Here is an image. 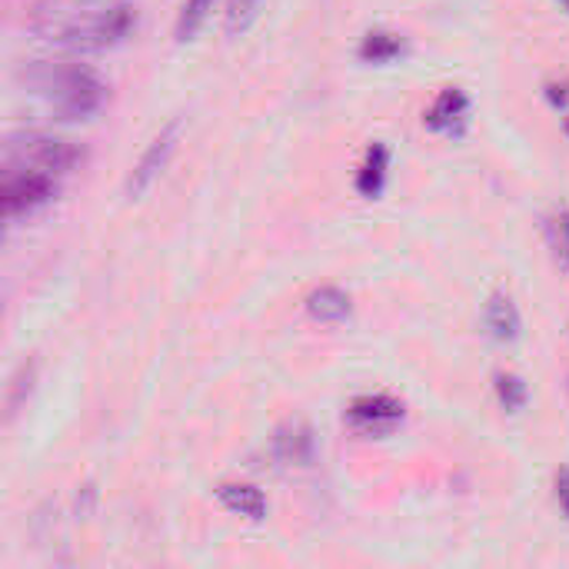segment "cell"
<instances>
[{"instance_id":"16","label":"cell","mask_w":569,"mask_h":569,"mask_svg":"<svg viewBox=\"0 0 569 569\" xmlns=\"http://www.w3.org/2000/svg\"><path fill=\"white\" fill-rule=\"evenodd\" d=\"M493 390H497V400L507 413H520L530 403V387L520 373H497Z\"/></svg>"},{"instance_id":"10","label":"cell","mask_w":569,"mask_h":569,"mask_svg":"<svg viewBox=\"0 0 569 569\" xmlns=\"http://www.w3.org/2000/svg\"><path fill=\"white\" fill-rule=\"evenodd\" d=\"M217 500L230 513H237V517H243L250 523H263V517H267V497L257 487H250V483H220L217 487Z\"/></svg>"},{"instance_id":"13","label":"cell","mask_w":569,"mask_h":569,"mask_svg":"<svg viewBox=\"0 0 569 569\" xmlns=\"http://www.w3.org/2000/svg\"><path fill=\"white\" fill-rule=\"evenodd\" d=\"M357 53H360L363 63L383 67V63H393V60H400L407 53V40L400 33H393V30H370L360 40V50Z\"/></svg>"},{"instance_id":"19","label":"cell","mask_w":569,"mask_h":569,"mask_svg":"<svg viewBox=\"0 0 569 569\" xmlns=\"http://www.w3.org/2000/svg\"><path fill=\"white\" fill-rule=\"evenodd\" d=\"M547 100L560 110V113H569V83L560 80V83H547Z\"/></svg>"},{"instance_id":"12","label":"cell","mask_w":569,"mask_h":569,"mask_svg":"<svg viewBox=\"0 0 569 569\" xmlns=\"http://www.w3.org/2000/svg\"><path fill=\"white\" fill-rule=\"evenodd\" d=\"M350 297L340 290V287H320V290H313L310 297H307V313H310V320H317V323H327V327H333V323H343L347 317H350Z\"/></svg>"},{"instance_id":"3","label":"cell","mask_w":569,"mask_h":569,"mask_svg":"<svg viewBox=\"0 0 569 569\" xmlns=\"http://www.w3.org/2000/svg\"><path fill=\"white\" fill-rule=\"evenodd\" d=\"M83 160V150L67 137L47 130H13L3 140V173L7 170H37V173H67Z\"/></svg>"},{"instance_id":"1","label":"cell","mask_w":569,"mask_h":569,"mask_svg":"<svg viewBox=\"0 0 569 569\" xmlns=\"http://www.w3.org/2000/svg\"><path fill=\"white\" fill-rule=\"evenodd\" d=\"M27 23L50 47L97 53L130 37L137 10L130 0H33Z\"/></svg>"},{"instance_id":"20","label":"cell","mask_w":569,"mask_h":569,"mask_svg":"<svg viewBox=\"0 0 569 569\" xmlns=\"http://www.w3.org/2000/svg\"><path fill=\"white\" fill-rule=\"evenodd\" d=\"M553 490H557V503H560V510L569 517V467H563V470L557 473Z\"/></svg>"},{"instance_id":"11","label":"cell","mask_w":569,"mask_h":569,"mask_svg":"<svg viewBox=\"0 0 569 569\" xmlns=\"http://www.w3.org/2000/svg\"><path fill=\"white\" fill-rule=\"evenodd\" d=\"M387 173H390V147L387 143H370L360 170H357V193L367 200H377L387 187Z\"/></svg>"},{"instance_id":"22","label":"cell","mask_w":569,"mask_h":569,"mask_svg":"<svg viewBox=\"0 0 569 569\" xmlns=\"http://www.w3.org/2000/svg\"><path fill=\"white\" fill-rule=\"evenodd\" d=\"M560 3H563V7H567V10H569V0H560Z\"/></svg>"},{"instance_id":"2","label":"cell","mask_w":569,"mask_h":569,"mask_svg":"<svg viewBox=\"0 0 569 569\" xmlns=\"http://www.w3.org/2000/svg\"><path fill=\"white\" fill-rule=\"evenodd\" d=\"M17 80L33 97H40L60 120H90L107 103V83L83 63L30 60L17 70Z\"/></svg>"},{"instance_id":"4","label":"cell","mask_w":569,"mask_h":569,"mask_svg":"<svg viewBox=\"0 0 569 569\" xmlns=\"http://www.w3.org/2000/svg\"><path fill=\"white\" fill-rule=\"evenodd\" d=\"M407 410L400 400L387 397V393H377V397H357L350 407H347V427L357 433V437H367V440H380V437H390L400 423H403Z\"/></svg>"},{"instance_id":"15","label":"cell","mask_w":569,"mask_h":569,"mask_svg":"<svg viewBox=\"0 0 569 569\" xmlns=\"http://www.w3.org/2000/svg\"><path fill=\"white\" fill-rule=\"evenodd\" d=\"M213 3H217V0H183V7H180V13H177V23H173L177 43L197 40V33L203 30V23H207L210 13H213Z\"/></svg>"},{"instance_id":"18","label":"cell","mask_w":569,"mask_h":569,"mask_svg":"<svg viewBox=\"0 0 569 569\" xmlns=\"http://www.w3.org/2000/svg\"><path fill=\"white\" fill-rule=\"evenodd\" d=\"M550 243H553L557 263L569 273V207L550 223Z\"/></svg>"},{"instance_id":"14","label":"cell","mask_w":569,"mask_h":569,"mask_svg":"<svg viewBox=\"0 0 569 569\" xmlns=\"http://www.w3.org/2000/svg\"><path fill=\"white\" fill-rule=\"evenodd\" d=\"M33 380H37V363H33V360H23V363L10 373L7 397H3V417H7V423L20 413V407H23L27 397L33 393Z\"/></svg>"},{"instance_id":"7","label":"cell","mask_w":569,"mask_h":569,"mask_svg":"<svg viewBox=\"0 0 569 569\" xmlns=\"http://www.w3.org/2000/svg\"><path fill=\"white\" fill-rule=\"evenodd\" d=\"M470 93L463 87H443L433 103L423 110V127L443 137H463L470 127Z\"/></svg>"},{"instance_id":"6","label":"cell","mask_w":569,"mask_h":569,"mask_svg":"<svg viewBox=\"0 0 569 569\" xmlns=\"http://www.w3.org/2000/svg\"><path fill=\"white\" fill-rule=\"evenodd\" d=\"M177 140H180V120H170V123L147 143V150L140 153V160L133 163V170H130V177H127V197H143V193L153 187V180L167 170V163H170V157H173V150H177Z\"/></svg>"},{"instance_id":"8","label":"cell","mask_w":569,"mask_h":569,"mask_svg":"<svg viewBox=\"0 0 569 569\" xmlns=\"http://www.w3.org/2000/svg\"><path fill=\"white\" fill-rule=\"evenodd\" d=\"M273 457L283 467H310L317 460V437L307 420H283L273 430Z\"/></svg>"},{"instance_id":"21","label":"cell","mask_w":569,"mask_h":569,"mask_svg":"<svg viewBox=\"0 0 569 569\" xmlns=\"http://www.w3.org/2000/svg\"><path fill=\"white\" fill-rule=\"evenodd\" d=\"M563 130H567V137H569V113H563Z\"/></svg>"},{"instance_id":"5","label":"cell","mask_w":569,"mask_h":569,"mask_svg":"<svg viewBox=\"0 0 569 569\" xmlns=\"http://www.w3.org/2000/svg\"><path fill=\"white\" fill-rule=\"evenodd\" d=\"M53 193H57V177L53 173H37V170H7L3 173L0 197H3L7 220L43 207Z\"/></svg>"},{"instance_id":"9","label":"cell","mask_w":569,"mask_h":569,"mask_svg":"<svg viewBox=\"0 0 569 569\" xmlns=\"http://www.w3.org/2000/svg\"><path fill=\"white\" fill-rule=\"evenodd\" d=\"M483 323L490 330V337L497 343H517L520 333H523V317L513 303V297L507 293H493L483 307Z\"/></svg>"},{"instance_id":"17","label":"cell","mask_w":569,"mask_h":569,"mask_svg":"<svg viewBox=\"0 0 569 569\" xmlns=\"http://www.w3.org/2000/svg\"><path fill=\"white\" fill-rule=\"evenodd\" d=\"M260 3L263 0H227V10H223V23H227V33L230 37H240L253 27V20L260 17Z\"/></svg>"}]
</instances>
